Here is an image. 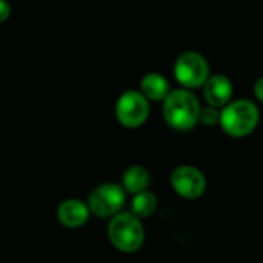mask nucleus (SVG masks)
Returning <instances> with one entry per match:
<instances>
[{
  "instance_id": "obj_1",
  "label": "nucleus",
  "mask_w": 263,
  "mask_h": 263,
  "mask_svg": "<svg viewBox=\"0 0 263 263\" xmlns=\"http://www.w3.org/2000/svg\"><path fill=\"white\" fill-rule=\"evenodd\" d=\"M200 103L190 89H174L163 102V117L176 129H190L200 119Z\"/></svg>"
},
{
  "instance_id": "obj_2",
  "label": "nucleus",
  "mask_w": 263,
  "mask_h": 263,
  "mask_svg": "<svg viewBox=\"0 0 263 263\" xmlns=\"http://www.w3.org/2000/svg\"><path fill=\"white\" fill-rule=\"evenodd\" d=\"M108 237L117 250L134 253L143 245L145 228L133 213H119L108 225Z\"/></svg>"
},
{
  "instance_id": "obj_3",
  "label": "nucleus",
  "mask_w": 263,
  "mask_h": 263,
  "mask_svg": "<svg viewBox=\"0 0 263 263\" xmlns=\"http://www.w3.org/2000/svg\"><path fill=\"white\" fill-rule=\"evenodd\" d=\"M259 123V108L247 99L230 102L220 111V125L223 131L233 137L250 134Z\"/></svg>"
},
{
  "instance_id": "obj_4",
  "label": "nucleus",
  "mask_w": 263,
  "mask_h": 263,
  "mask_svg": "<svg viewBox=\"0 0 263 263\" xmlns=\"http://www.w3.org/2000/svg\"><path fill=\"white\" fill-rule=\"evenodd\" d=\"M210 66L206 59L196 51L182 52L174 63V76L186 88H199L208 80Z\"/></svg>"
},
{
  "instance_id": "obj_5",
  "label": "nucleus",
  "mask_w": 263,
  "mask_h": 263,
  "mask_svg": "<svg viewBox=\"0 0 263 263\" xmlns=\"http://www.w3.org/2000/svg\"><path fill=\"white\" fill-rule=\"evenodd\" d=\"M125 205V190L119 183H102L89 194L88 208L97 217H114Z\"/></svg>"
},
{
  "instance_id": "obj_6",
  "label": "nucleus",
  "mask_w": 263,
  "mask_h": 263,
  "mask_svg": "<svg viewBox=\"0 0 263 263\" xmlns=\"http://www.w3.org/2000/svg\"><path fill=\"white\" fill-rule=\"evenodd\" d=\"M149 114L148 99L140 91L123 92L116 103L117 120L126 128H137L145 123Z\"/></svg>"
},
{
  "instance_id": "obj_7",
  "label": "nucleus",
  "mask_w": 263,
  "mask_h": 263,
  "mask_svg": "<svg viewBox=\"0 0 263 263\" xmlns=\"http://www.w3.org/2000/svg\"><path fill=\"white\" fill-rule=\"evenodd\" d=\"M171 185L185 199H197L206 190L205 174L196 166H177L171 174Z\"/></svg>"
},
{
  "instance_id": "obj_8",
  "label": "nucleus",
  "mask_w": 263,
  "mask_h": 263,
  "mask_svg": "<svg viewBox=\"0 0 263 263\" xmlns=\"http://www.w3.org/2000/svg\"><path fill=\"white\" fill-rule=\"evenodd\" d=\"M203 94L213 108L227 106L233 96V83L223 74H214L208 77L203 85Z\"/></svg>"
},
{
  "instance_id": "obj_9",
  "label": "nucleus",
  "mask_w": 263,
  "mask_h": 263,
  "mask_svg": "<svg viewBox=\"0 0 263 263\" xmlns=\"http://www.w3.org/2000/svg\"><path fill=\"white\" fill-rule=\"evenodd\" d=\"M89 208L82 200L77 199H68L62 202L57 208V220L68 227V228H77L88 222L89 217Z\"/></svg>"
},
{
  "instance_id": "obj_10",
  "label": "nucleus",
  "mask_w": 263,
  "mask_h": 263,
  "mask_svg": "<svg viewBox=\"0 0 263 263\" xmlns=\"http://www.w3.org/2000/svg\"><path fill=\"white\" fill-rule=\"evenodd\" d=\"M140 88L142 94L151 100H162L166 99V96L170 94V83L159 72H148L146 76H143Z\"/></svg>"
},
{
  "instance_id": "obj_11",
  "label": "nucleus",
  "mask_w": 263,
  "mask_h": 263,
  "mask_svg": "<svg viewBox=\"0 0 263 263\" xmlns=\"http://www.w3.org/2000/svg\"><path fill=\"white\" fill-rule=\"evenodd\" d=\"M149 182H151L149 171L140 165L128 168L123 174V190L128 193H133L134 196L146 191Z\"/></svg>"
},
{
  "instance_id": "obj_12",
  "label": "nucleus",
  "mask_w": 263,
  "mask_h": 263,
  "mask_svg": "<svg viewBox=\"0 0 263 263\" xmlns=\"http://www.w3.org/2000/svg\"><path fill=\"white\" fill-rule=\"evenodd\" d=\"M157 208V197L156 194L149 193V191H143L139 193L133 197L131 200V210L133 214L140 217H149Z\"/></svg>"
},
{
  "instance_id": "obj_13",
  "label": "nucleus",
  "mask_w": 263,
  "mask_h": 263,
  "mask_svg": "<svg viewBox=\"0 0 263 263\" xmlns=\"http://www.w3.org/2000/svg\"><path fill=\"white\" fill-rule=\"evenodd\" d=\"M199 120H202V123L206 126H214L216 123H220V112L217 111V108L206 106L200 111Z\"/></svg>"
},
{
  "instance_id": "obj_14",
  "label": "nucleus",
  "mask_w": 263,
  "mask_h": 263,
  "mask_svg": "<svg viewBox=\"0 0 263 263\" xmlns=\"http://www.w3.org/2000/svg\"><path fill=\"white\" fill-rule=\"evenodd\" d=\"M9 15H11V6H9V3L0 0V23L5 22Z\"/></svg>"
},
{
  "instance_id": "obj_15",
  "label": "nucleus",
  "mask_w": 263,
  "mask_h": 263,
  "mask_svg": "<svg viewBox=\"0 0 263 263\" xmlns=\"http://www.w3.org/2000/svg\"><path fill=\"white\" fill-rule=\"evenodd\" d=\"M254 92H256V96L263 102V77H260V79L256 82V85H254Z\"/></svg>"
}]
</instances>
